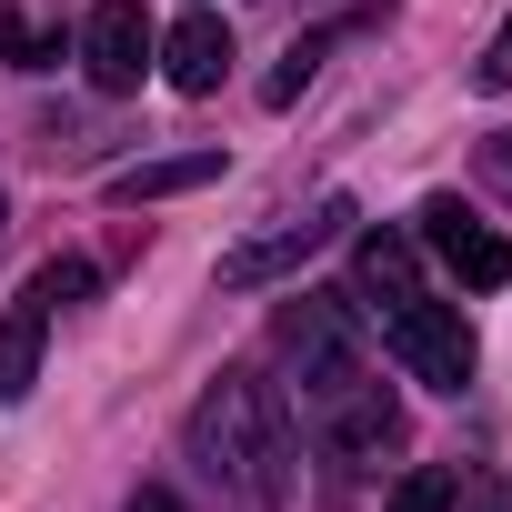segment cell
I'll use <instances>...</instances> for the list:
<instances>
[{"label": "cell", "instance_id": "obj_1", "mask_svg": "<svg viewBox=\"0 0 512 512\" xmlns=\"http://www.w3.org/2000/svg\"><path fill=\"white\" fill-rule=\"evenodd\" d=\"M191 462L211 472V482H231L251 512H272L282 502V412H272V392L251 382V372H221L201 402H191Z\"/></svg>", "mask_w": 512, "mask_h": 512}, {"label": "cell", "instance_id": "obj_7", "mask_svg": "<svg viewBox=\"0 0 512 512\" xmlns=\"http://www.w3.org/2000/svg\"><path fill=\"white\" fill-rule=\"evenodd\" d=\"M151 61L171 71V91H191V101H201V91H221V81H231V31H221L211 11H191V21L151 51Z\"/></svg>", "mask_w": 512, "mask_h": 512}, {"label": "cell", "instance_id": "obj_10", "mask_svg": "<svg viewBox=\"0 0 512 512\" xmlns=\"http://www.w3.org/2000/svg\"><path fill=\"white\" fill-rule=\"evenodd\" d=\"M201 181H221V151H171V161H131V171H111V201H171V191H201Z\"/></svg>", "mask_w": 512, "mask_h": 512}, {"label": "cell", "instance_id": "obj_5", "mask_svg": "<svg viewBox=\"0 0 512 512\" xmlns=\"http://www.w3.org/2000/svg\"><path fill=\"white\" fill-rule=\"evenodd\" d=\"M422 241L442 251V272H452L462 292H502V282H512V241H502L492 221H472L452 191H442V201H422Z\"/></svg>", "mask_w": 512, "mask_h": 512}, {"label": "cell", "instance_id": "obj_13", "mask_svg": "<svg viewBox=\"0 0 512 512\" xmlns=\"http://www.w3.org/2000/svg\"><path fill=\"white\" fill-rule=\"evenodd\" d=\"M392 512H462V482H452V472H412V482L392 492Z\"/></svg>", "mask_w": 512, "mask_h": 512}, {"label": "cell", "instance_id": "obj_14", "mask_svg": "<svg viewBox=\"0 0 512 512\" xmlns=\"http://www.w3.org/2000/svg\"><path fill=\"white\" fill-rule=\"evenodd\" d=\"M31 282L51 292V312H71V302H91V282H101V272H91V262H41Z\"/></svg>", "mask_w": 512, "mask_h": 512}, {"label": "cell", "instance_id": "obj_12", "mask_svg": "<svg viewBox=\"0 0 512 512\" xmlns=\"http://www.w3.org/2000/svg\"><path fill=\"white\" fill-rule=\"evenodd\" d=\"M332 41H342V31H312V41H292V61L262 81V101H272V111H282V101H302V81L322 71V51H332Z\"/></svg>", "mask_w": 512, "mask_h": 512}, {"label": "cell", "instance_id": "obj_11", "mask_svg": "<svg viewBox=\"0 0 512 512\" xmlns=\"http://www.w3.org/2000/svg\"><path fill=\"white\" fill-rule=\"evenodd\" d=\"M352 282H362V302H412V231H362V251H352Z\"/></svg>", "mask_w": 512, "mask_h": 512}, {"label": "cell", "instance_id": "obj_2", "mask_svg": "<svg viewBox=\"0 0 512 512\" xmlns=\"http://www.w3.org/2000/svg\"><path fill=\"white\" fill-rule=\"evenodd\" d=\"M352 221V201L332 191V201H312V211H292V221H272V231H251V241H231L221 251V292H262V282H282V272H302L312 251L332 241Z\"/></svg>", "mask_w": 512, "mask_h": 512}, {"label": "cell", "instance_id": "obj_3", "mask_svg": "<svg viewBox=\"0 0 512 512\" xmlns=\"http://www.w3.org/2000/svg\"><path fill=\"white\" fill-rule=\"evenodd\" d=\"M382 342H392V362H402L412 382H432V392H462V382H472V322H462L452 302H392Z\"/></svg>", "mask_w": 512, "mask_h": 512}, {"label": "cell", "instance_id": "obj_15", "mask_svg": "<svg viewBox=\"0 0 512 512\" xmlns=\"http://www.w3.org/2000/svg\"><path fill=\"white\" fill-rule=\"evenodd\" d=\"M472 91H512V21L482 41V61H472Z\"/></svg>", "mask_w": 512, "mask_h": 512}, {"label": "cell", "instance_id": "obj_17", "mask_svg": "<svg viewBox=\"0 0 512 512\" xmlns=\"http://www.w3.org/2000/svg\"><path fill=\"white\" fill-rule=\"evenodd\" d=\"M131 512H181V502H171V492H141V502H131Z\"/></svg>", "mask_w": 512, "mask_h": 512}, {"label": "cell", "instance_id": "obj_9", "mask_svg": "<svg viewBox=\"0 0 512 512\" xmlns=\"http://www.w3.org/2000/svg\"><path fill=\"white\" fill-rule=\"evenodd\" d=\"M332 442H342L352 462H372L382 442H402V402H392L382 382H362V372H352V382L332 392Z\"/></svg>", "mask_w": 512, "mask_h": 512}, {"label": "cell", "instance_id": "obj_8", "mask_svg": "<svg viewBox=\"0 0 512 512\" xmlns=\"http://www.w3.org/2000/svg\"><path fill=\"white\" fill-rule=\"evenodd\" d=\"M41 342H51V292L31 282L11 312H0V402H31V382H41Z\"/></svg>", "mask_w": 512, "mask_h": 512}, {"label": "cell", "instance_id": "obj_6", "mask_svg": "<svg viewBox=\"0 0 512 512\" xmlns=\"http://www.w3.org/2000/svg\"><path fill=\"white\" fill-rule=\"evenodd\" d=\"M151 51H161V31L141 21V0H101V11L81 21V71H91V91H141Z\"/></svg>", "mask_w": 512, "mask_h": 512}, {"label": "cell", "instance_id": "obj_16", "mask_svg": "<svg viewBox=\"0 0 512 512\" xmlns=\"http://www.w3.org/2000/svg\"><path fill=\"white\" fill-rule=\"evenodd\" d=\"M482 181H492V191H512V131H492V141H482Z\"/></svg>", "mask_w": 512, "mask_h": 512}, {"label": "cell", "instance_id": "obj_4", "mask_svg": "<svg viewBox=\"0 0 512 512\" xmlns=\"http://www.w3.org/2000/svg\"><path fill=\"white\" fill-rule=\"evenodd\" d=\"M272 342H282V362L302 372V392H312V402H332V392L362 372V362H352V322H342V302H282Z\"/></svg>", "mask_w": 512, "mask_h": 512}]
</instances>
